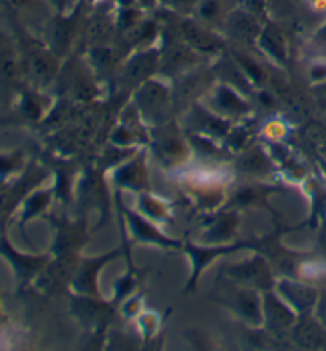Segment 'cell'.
Wrapping results in <instances>:
<instances>
[{"instance_id": "obj_1", "label": "cell", "mask_w": 326, "mask_h": 351, "mask_svg": "<svg viewBox=\"0 0 326 351\" xmlns=\"http://www.w3.org/2000/svg\"><path fill=\"white\" fill-rule=\"evenodd\" d=\"M234 29L244 37H253L257 34V23L252 18H248L247 14H235L234 18Z\"/></svg>"}]
</instances>
